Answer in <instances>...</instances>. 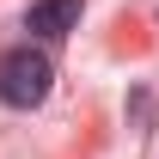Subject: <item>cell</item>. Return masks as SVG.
I'll return each mask as SVG.
<instances>
[{"mask_svg":"<svg viewBox=\"0 0 159 159\" xmlns=\"http://www.w3.org/2000/svg\"><path fill=\"white\" fill-rule=\"evenodd\" d=\"M49 80H55L49 55L31 49V43H19V49L0 55V104H12V110H37V104L49 98Z\"/></svg>","mask_w":159,"mask_h":159,"instance_id":"cell-1","label":"cell"},{"mask_svg":"<svg viewBox=\"0 0 159 159\" xmlns=\"http://www.w3.org/2000/svg\"><path fill=\"white\" fill-rule=\"evenodd\" d=\"M80 25V0H31V12H25V31L31 37H67Z\"/></svg>","mask_w":159,"mask_h":159,"instance_id":"cell-2","label":"cell"}]
</instances>
